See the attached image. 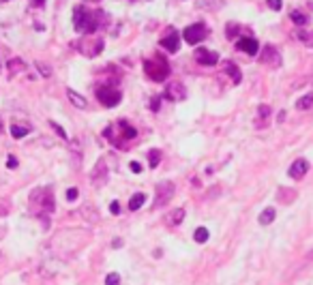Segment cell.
Listing matches in <instances>:
<instances>
[{"mask_svg":"<svg viewBox=\"0 0 313 285\" xmlns=\"http://www.w3.org/2000/svg\"><path fill=\"white\" fill-rule=\"evenodd\" d=\"M161 103H163V99H161V96H155V99L150 101V110H153V112H159V110H161Z\"/></svg>","mask_w":313,"mask_h":285,"instance_id":"obj_33","label":"cell"},{"mask_svg":"<svg viewBox=\"0 0 313 285\" xmlns=\"http://www.w3.org/2000/svg\"><path fill=\"white\" fill-rule=\"evenodd\" d=\"M307 171H309V161H307V159H296L294 163L290 165L288 174H290V178L300 180V178H305Z\"/></svg>","mask_w":313,"mask_h":285,"instance_id":"obj_8","label":"cell"},{"mask_svg":"<svg viewBox=\"0 0 313 285\" xmlns=\"http://www.w3.org/2000/svg\"><path fill=\"white\" fill-rule=\"evenodd\" d=\"M161 47H165L167 52H178V32L174 28H170L167 30V35L161 39Z\"/></svg>","mask_w":313,"mask_h":285,"instance_id":"obj_12","label":"cell"},{"mask_svg":"<svg viewBox=\"0 0 313 285\" xmlns=\"http://www.w3.org/2000/svg\"><path fill=\"white\" fill-rule=\"evenodd\" d=\"M236 47H238L240 52H247V54H251V56H255L257 50H260V43L253 39V37H240V39L236 41Z\"/></svg>","mask_w":313,"mask_h":285,"instance_id":"obj_10","label":"cell"},{"mask_svg":"<svg viewBox=\"0 0 313 285\" xmlns=\"http://www.w3.org/2000/svg\"><path fill=\"white\" fill-rule=\"evenodd\" d=\"M238 24H228V28H225V37L228 39H236V35H238Z\"/></svg>","mask_w":313,"mask_h":285,"instance_id":"obj_29","label":"cell"},{"mask_svg":"<svg viewBox=\"0 0 313 285\" xmlns=\"http://www.w3.org/2000/svg\"><path fill=\"white\" fill-rule=\"evenodd\" d=\"M268 116H271V107H268V105H260V107H257V120H255V127L262 129V125H266Z\"/></svg>","mask_w":313,"mask_h":285,"instance_id":"obj_16","label":"cell"},{"mask_svg":"<svg viewBox=\"0 0 313 285\" xmlns=\"http://www.w3.org/2000/svg\"><path fill=\"white\" fill-rule=\"evenodd\" d=\"M37 69H39V73L43 75V77H52V69L47 67V64H43V62H37Z\"/></svg>","mask_w":313,"mask_h":285,"instance_id":"obj_30","label":"cell"},{"mask_svg":"<svg viewBox=\"0 0 313 285\" xmlns=\"http://www.w3.org/2000/svg\"><path fill=\"white\" fill-rule=\"evenodd\" d=\"M97 99H99V103L105 105V107H116L118 103H120L122 95L118 93L114 86H99V88H97Z\"/></svg>","mask_w":313,"mask_h":285,"instance_id":"obj_4","label":"cell"},{"mask_svg":"<svg viewBox=\"0 0 313 285\" xmlns=\"http://www.w3.org/2000/svg\"><path fill=\"white\" fill-rule=\"evenodd\" d=\"M274 217H277L274 208H266V210L260 214V223H262V225H271V223L274 221Z\"/></svg>","mask_w":313,"mask_h":285,"instance_id":"obj_21","label":"cell"},{"mask_svg":"<svg viewBox=\"0 0 313 285\" xmlns=\"http://www.w3.org/2000/svg\"><path fill=\"white\" fill-rule=\"evenodd\" d=\"M196 60L204 67H213V64L219 62V54L213 50H206V47H197L196 50Z\"/></svg>","mask_w":313,"mask_h":285,"instance_id":"obj_6","label":"cell"},{"mask_svg":"<svg viewBox=\"0 0 313 285\" xmlns=\"http://www.w3.org/2000/svg\"><path fill=\"white\" fill-rule=\"evenodd\" d=\"M290 18H292V21L296 26H307L309 24V18H307L305 13H300V11H292V13H290Z\"/></svg>","mask_w":313,"mask_h":285,"instance_id":"obj_22","label":"cell"},{"mask_svg":"<svg viewBox=\"0 0 313 285\" xmlns=\"http://www.w3.org/2000/svg\"><path fill=\"white\" fill-rule=\"evenodd\" d=\"M309 257H313V251H311V253H309Z\"/></svg>","mask_w":313,"mask_h":285,"instance_id":"obj_43","label":"cell"},{"mask_svg":"<svg viewBox=\"0 0 313 285\" xmlns=\"http://www.w3.org/2000/svg\"><path fill=\"white\" fill-rule=\"evenodd\" d=\"M120 245H122V240L116 238V240H114V249H120Z\"/></svg>","mask_w":313,"mask_h":285,"instance_id":"obj_40","label":"cell"},{"mask_svg":"<svg viewBox=\"0 0 313 285\" xmlns=\"http://www.w3.org/2000/svg\"><path fill=\"white\" fill-rule=\"evenodd\" d=\"M206 35H208V30H206V26H204L202 21L187 26V28L182 30V37H185V41L191 43V45H196V43H199V41H204V39H206Z\"/></svg>","mask_w":313,"mask_h":285,"instance_id":"obj_5","label":"cell"},{"mask_svg":"<svg viewBox=\"0 0 313 285\" xmlns=\"http://www.w3.org/2000/svg\"><path fill=\"white\" fill-rule=\"evenodd\" d=\"M262 62H266V64H271V67H281V54H279L274 47H264V52H262V58H260Z\"/></svg>","mask_w":313,"mask_h":285,"instance_id":"obj_11","label":"cell"},{"mask_svg":"<svg viewBox=\"0 0 313 285\" xmlns=\"http://www.w3.org/2000/svg\"><path fill=\"white\" fill-rule=\"evenodd\" d=\"M67 96H69V101H71V103L78 107V110H86V107H88V101H86L82 95L75 93L73 88H67Z\"/></svg>","mask_w":313,"mask_h":285,"instance_id":"obj_15","label":"cell"},{"mask_svg":"<svg viewBox=\"0 0 313 285\" xmlns=\"http://www.w3.org/2000/svg\"><path fill=\"white\" fill-rule=\"evenodd\" d=\"M0 133H2V122H0Z\"/></svg>","mask_w":313,"mask_h":285,"instance_id":"obj_41","label":"cell"},{"mask_svg":"<svg viewBox=\"0 0 313 285\" xmlns=\"http://www.w3.org/2000/svg\"><path fill=\"white\" fill-rule=\"evenodd\" d=\"M223 2L225 0H199V4H202L204 9H221Z\"/></svg>","mask_w":313,"mask_h":285,"instance_id":"obj_27","label":"cell"},{"mask_svg":"<svg viewBox=\"0 0 313 285\" xmlns=\"http://www.w3.org/2000/svg\"><path fill=\"white\" fill-rule=\"evenodd\" d=\"M105 285H120V275H116V272L107 275L105 277Z\"/></svg>","mask_w":313,"mask_h":285,"instance_id":"obj_31","label":"cell"},{"mask_svg":"<svg viewBox=\"0 0 313 285\" xmlns=\"http://www.w3.org/2000/svg\"><path fill=\"white\" fill-rule=\"evenodd\" d=\"M298 39L303 41L307 47H313V30H298Z\"/></svg>","mask_w":313,"mask_h":285,"instance_id":"obj_26","label":"cell"},{"mask_svg":"<svg viewBox=\"0 0 313 285\" xmlns=\"http://www.w3.org/2000/svg\"><path fill=\"white\" fill-rule=\"evenodd\" d=\"M50 127H52L54 131H56V133H58V135H60L62 139H67V133H64V129H62L60 125H58V122H54V120H52V122H50Z\"/></svg>","mask_w":313,"mask_h":285,"instance_id":"obj_32","label":"cell"},{"mask_svg":"<svg viewBox=\"0 0 313 285\" xmlns=\"http://www.w3.org/2000/svg\"><path fill=\"white\" fill-rule=\"evenodd\" d=\"M266 4H268V7H271L273 11H279V9L283 7V2H281V0H266Z\"/></svg>","mask_w":313,"mask_h":285,"instance_id":"obj_34","label":"cell"},{"mask_svg":"<svg viewBox=\"0 0 313 285\" xmlns=\"http://www.w3.org/2000/svg\"><path fill=\"white\" fill-rule=\"evenodd\" d=\"M7 168H9V170H15V168H18V157L9 154V157H7Z\"/></svg>","mask_w":313,"mask_h":285,"instance_id":"obj_35","label":"cell"},{"mask_svg":"<svg viewBox=\"0 0 313 285\" xmlns=\"http://www.w3.org/2000/svg\"><path fill=\"white\" fill-rule=\"evenodd\" d=\"M90 2H99V0H90Z\"/></svg>","mask_w":313,"mask_h":285,"instance_id":"obj_42","label":"cell"},{"mask_svg":"<svg viewBox=\"0 0 313 285\" xmlns=\"http://www.w3.org/2000/svg\"><path fill=\"white\" fill-rule=\"evenodd\" d=\"M313 107V93H307L305 96H300L298 101H296V110H311Z\"/></svg>","mask_w":313,"mask_h":285,"instance_id":"obj_18","label":"cell"},{"mask_svg":"<svg viewBox=\"0 0 313 285\" xmlns=\"http://www.w3.org/2000/svg\"><path fill=\"white\" fill-rule=\"evenodd\" d=\"M110 210H112V214H120V204L112 202V204H110Z\"/></svg>","mask_w":313,"mask_h":285,"instance_id":"obj_37","label":"cell"},{"mask_svg":"<svg viewBox=\"0 0 313 285\" xmlns=\"http://www.w3.org/2000/svg\"><path fill=\"white\" fill-rule=\"evenodd\" d=\"M144 202H146V195L144 193H136L131 197V202H129V210H139L144 206Z\"/></svg>","mask_w":313,"mask_h":285,"instance_id":"obj_19","label":"cell"},{"mask_svg":"<svg viewBox=\"0 0 313 285\" xmlns=\"http://www.w3.org/2000/svg\"><path fill=\"white\" fill-rule=\"evenodd\" d=\"M182 219H185V210H182V208H176V210L167 212L165 225H167V228H176L178 223H182Z\"/></svg>","mask_w":313,"mask_h":285,"instance_id":"obj_13","label":"cell"},{"mask_svg":"<svg viewBox=\"0 0 313 285\" xmlns=\"http://www.w3.org/2000/svg\"><path fill=\"white\" fill-rule=\"evenodd\" d=\"M187 96V88L182 84H178V82H172V84H167V88H165V99H170V101H182Z\"/></svg>","mask_w":313,"mask_h":285,"instance_id":"obj_9","label":"cell"},{"mask_svg":"<svg viewBox=\"0 0 313 285\" xmlns=\"http://www.w3.org/2000/svg\"><path fill=\"white\" fill-rule=\"evenodd\" d=\"M101 19H103V13H101V11H93V9H86V7L73 9V26L78 32L93 35L101 26Z\"/></svg>","mask_w":313,"mask_h":285,"instance_id":"obj_1","label":"cell"},{"mask_svg":"<svg viewBox=\"0 0 313 285\" xmlns=\"http://www.w3.org/2000/svg\"><path fill=\"white\" fill-rule=\"evenodd\" d=\"M144 73H146L153 82H165L167 75H170V64L161 56L146 58V60H144Z\"/></svg>","mask_w":313,"mask_h":285,"instance_id":"obj_2","label":"cell"},{"mask_svg":"<svg viewBox=\"0 0 313 285\" xmlns=\"http://www.w3.org/2000/svg\"><path fill=\"white\" fill-rule=\"evenodd\" d=\"M120 127H122V137H125V139H136V137H137L136 127L127 125V122H120Z\"/></svg>","mask_w":313,"mask_h":285,"instance_id":"obj_25","label":"cell"},{"mask_svg":"<svg viewBox=\"0 0 313 285\" xmlns=\"http://www.w3.org/2000/svg\"><path fill=\"white\" fill-rule=\"evenodd\" d=\"M172 195H174V185L172 182H161L159 187H156V200H155V206H163L172 200Z\"/></svg>","mask_w":313,"mask_h":285,"instance_id":"obj_7","label":"cell"},{"mask_svg":"<svg viewBox=\"0 0 313 285\" xmlns=\"http://www.w3.org/2000/svg\"><path fill=\"white\" fill-rule=\"evenodd\" d=\"M24 69H26V64L21 62L20 58H13V60L9 62V73H11V75H18L20 71H24Z\"/></svg>","mask_w":313,"mask_h":285,"instance_id":"obj_24","label":"cell"},{"mask_svg":"<svg viewBox=\"0 0 313 285\" xmlns=\"http://www.w3.org/2000/svg\"><path fill=\"white\" fill-rule=\"evenodd\" d=\"M225 73H228L230 75V77H232V82H234V84H240V71H238V67H236V64L234 62H225Z\"/></svg>","mask_w":313,"mask_h":285,"instance_id":"obj_17","label":"cell"},{"mask_svg":"<svg viewBox=\"0 0 313 285\" xmlns=\"http://www.w3.org/2000/svg\"><path fill=\"white\" fill-rule=\"evenodd\" d=\"M78 52H82L86 58H95L103 52V39L99 37H84L82 41H78Z\"/></svg>","mask_w":313,"mask_h":285,"instance_id":"obj_3","label":"cell"},{"mask_svg":"<svg viewBox=\"0 0 313 285\" xmlns=\"http://www.w3.org/2000/svg\"><path fill=\"white\" fill-rule=\"evenodd\" d=\"M45 4V0H32V7H43Z\"/></svg>","mask_w":313,"mask_h":285,"instance_id":"obj_39","label":"cell"},{"mask_svg":"<svg viewBox=\"0 0 313 285\" xmlns=\"http://www.w3.org/2000/svg\"><path fill=\"white\" fill-rule=\"evenodd\" d=\"M193 238H196V243L204 245V243H208V238H210V232H208L206 228H197V229H196V234H193Z\"/></svg>","mask_w":313,"mask_h":285,"instance_id":"obj_23","label":"cell"},{"mask_svg":"<svg viewBox=\"0 0 313 285\" xmlns=\"http://www.w3.org/2000/svg\"><path fill=\"white\" fill-rule=\"evenodd\" d=\"M105 178H107L105 161H99V163H97V168L93 170V182H95V185H103Z\"/></svg>","mask_w":313,"mask_h":285,"instance_id":"obj_14","label":"cell"},{"mask_svg":"<svg viewBox=\"0 0 313 285\" xmlns=\"http://www.w3.org/2000/svg\"><path fill=\"white\" fill-rule=\"evenodd\" d=\"M78 195H79V193H78V189H69V191H67V200H69V202L78 200Z\"/></svg>","mask_w":313,"mask_h":285,"instance_id":"obj_36","label":"cell"},{"mask_svg":"<svg viewBox=\"0 0 313 285\" xmlns=\"http://www.w3.org/2000/svg\"><path fill=\"white\" fill-rule=\"evenodd\" d=\"M28 133H30V127H26V125H13V127H11V135H13L15 139L28 135Z\"/></svg>","mask_w":313,"mask_h":285,"instance_id":"obj_20","label":"cell"},{"mask_svg":"<svg viewBox=\"0 0 313 285\" xmlns=\"http://www.w3.org/2000/svg\"><path fill=\"white\" fill-rule=\"evenodd\" d=\"M159 161H161V152L156 148H153L148 152V163H150V168H156V165H159Z\"/></svg>","mask_w":313,"mask_h":285,"instance_id":"obj_28","label":"cell"},{"mask_svg":"<svg viewBox=\"0 0 313 285\" xmlns=\"http://www.w3.org/2000/svg\"><path fill=\"white\" fill-rule=\"evenodd\" d=\"M131 171H133V174H139V171H142V165L133 161V163H131Z\"/></svg>","mask_w":313,"mask_h":285,"instance_id":"obj_38","label":"cell"}]
</instances>
